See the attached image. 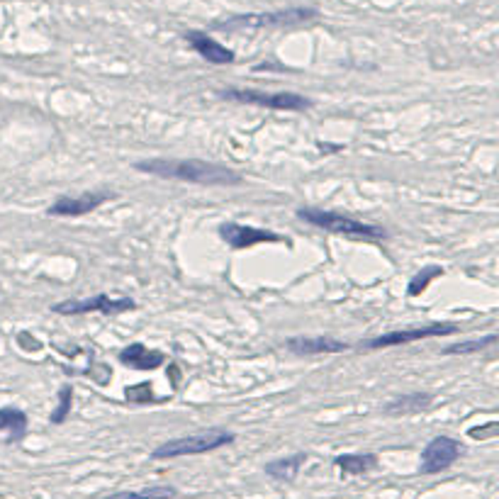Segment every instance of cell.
<instances>
[{
	"label": "cell",
	"mask_w": 499,
	"mask_h": 499,
	"mask_svg": "<svg viewBox=\"0 0 499 499\" xmlns=\"http://www.w3.org/2000/svg\"><path fill=\"white\" fill-rule=\"evenodd\" d=\"M71 407H73V385H61V390H59V404L52 412V417H49V422L63 424L68 419V414H71Z\"/></svg>",
	"instance_id": "44dd1931"
},
{
	"label": "cell",
	"mask_w": 499,
	"mask_h": 499,
	"mask_svg": "<svg viewBox=\"0 0 499 499\" xmlns=\"http://www.w3.org/2000/svg\"><path fill=\"white\" fill-rule=\"evenodd\" d=\"M107 200H110L107 192H83L81 197L63 195V197H59L54 205H49L47 215L49 217H83V215H88V212L98 210V207Z\"/></svg>",
	"instance_id": "30bf717a"
},
{
	"label": "cell",
	"mask_w": 499,
	"mask_h": 499,
	"mask_svg": "<svg viewBox=\"0 0 499 499\" xmlns=\"http://www.w3.org/2000/svg\"><path fill=\"white\" fill-rule=\"evenodd\" d=\"M173 497H176L173 487L156 485V487H144V490H122L102 499H173Z\"/></svg>",
	"instance_id": "ac0fdd59"
},
{
	"label": "cell",
	"mask_w": 499,
	"mask_h": 499,
	"mask_svg": "<svg viewBox=\"0 0 499 499\" xmlns=\"http://www.w3.org/2000/svg\"><path fill=\"white\" fill-rule=\"evenodd\" d=\"M438 275H443L441 266H427V268H422L412 280H409V290H407V293L412 295V298H417V295H422L424 290L431 285V280H436Z\"/></svg>",
	"instance_id": "d6986e66"
},
{
	"label": "cell",
	"mask_w": 499,
	"mask_h": 499,
	"mask_svg": "<svg viewBox=\"0 0 499 499\" xmlns=\"http://www.w3.org/2000/svg\"><path fill=\"white\" fill-rule=\"evenodd\" d=\"M497 341L495 334H487L482 336V339H473V341H463V344H456V346H448V348H443L441 353L443 355H466V353H477V351L487 348V346H492Z\"/></svg>",
	"instance_id": "ffe728a7"
},
{
	"label": "cell",
	"mask_w": 499,
	"mask_h": 499,
	"mask_svg": "<svg viewBox=\"0 0 499 499\" xmlns=\"http://www.w3.org/2000/svg\"><path fill=\"white\" fill-rule=\"evenodd\" d=\"M127 399L135 404H149V402H156L154 392H151V385L149 383H139L137 387H127Z\"/></svg>",
	"instance_id": "7402d4cb"
},
{
	"label": "cell",
	"mask_w": 499,
	"mask_h": 499,
	"mask_svg": "<svg viewBox=\"0 0 499 499\" xmlns=\"http://www.w3.org/2000/svg\"><path fill=\"white\" fill-rule=\"evenodd\" d=\"M220 98L231 102H241V105H256L268 107V110H283V112H302L312 107V100L300 93L280 91V93H266L254 91V88H224L220 91Z\"/></svg>",
	"instance_id": "277c9868"
},
{
	"label": "cell",
	"mask_w": 499,
	"mask_h": 499,
	"mask_svg": "<svg viewBox=\"0 0 499 499\" xmlns=\"http://www.w3.org/2000/svg\"><path fill=\"white\" fill-rule=\"evenodd\" d=\"M334 466L346 475H363L378 466V456L375 453H344V456L334 458Z\"/></svg>",
	"instance_id": "2e32d148"
},
{
	"label": "cell",
	"mask_w": 499,
	"mask_h": 499,
	"mask_svg": "<svg viewBox=\"0 0 499 499\" xmlns=\"http://www.w3.org/2000/svg\"><path fill=\"white\" fill-rule=\"evenodd\" d=\"M54 312L63 317H78V314H122L137 309V302L130 298H110V295H95L91 300H66L54 305Z\"/></svg>",
	"instance_id": "52a82bcc"
},
{
	"label": "cell",
	"mask_w": 499,
	"mask_h": 499,
	"mask_svg": "<svg viewBox=\"0 0 499 499\" xmlns=\"http://www.w3.org/2000/svg\"><path fill=\"white\" fill-rule=\"evenodd\" d=\"M298 220L307 222V224L317 227V229L332 231V234L355 236V239H387V231L378 224H365V222L351 220L339 212L332 210H314V207H300Z\"/></svg>",
	"instance_id": "3957f363"
},
{
	"label": "cell",
	"mask_w": 499,
	"mask_h": 499,
	"mask_svg": "<svg viewBox=\"0 0 499 499\" xmlns=\"http://www.w3.org/2000/svg\"><path fill=\"white\" fill-rule=\"evenodd\" d=\"M120 363L127 368H137V370H156L166 363V355L161 351L146 348L144 344H130L120 351Z\"/></svg>",
	"instance_id": "4fadbf2b"
},
{
	"label": "cell",
	"mask_w": 499,
	"mask_h": 499,
	"mask_svg": "<svg viewBox=\"0 0 499 499\" xmlns=\"http://www.w3.org/2000/svg\"><path fill=\"white\" fill-rule=\"evenodd\" d=\"M458 324H427V327H409V329H397V332H387L380 334L375 339H368L360 344L363 351H378V348H390V346H404V344H414V341H424V339H436V336H448L458 332Z\"/></svg>",
	"instance_id": "8992f818"
},
{
	"label": "cell",
	"mask_w": 499,
	"mask_h": 499,
	"mask_svg": "<svg viewBox=\"0 0 499 499\" xmlns=\"http://www.w3.org/2000/svg\"><path fill=\"white\" fill-rule=\"evenodd\" d=\"M497 433V424L495 422H490L487 427H482V429H470V436L473 438H490V436H495Z\"/></svg>",
	"instance_id": "603a6c76"
},
{
	"label": "cell",
	"mask_w": 499,
	"mask_h": 499,
	"mask_svg": "<svg viewBox=\"0 0 499 499\" xmlns=\"http://www.w3.org/2000/svg\"><path fill=\"white\" fill-rule=\"evenodd\" d=\"M317 17V10L312 8H288L278 13H251V15H236V17L215 22L217 29H268V27H293Z\"/></svg>",
	"instance_id": "5b68a950"
},
{
	"label": "cell",
	"mask_w": 499,
	"mask_h": 499,
	"mask_svg": "<svg viewBox=\"0 0 499 499\" xmlns=\"http://www.w3.org/2000/svg\"><path fill=\"white\" fill-rule=\"evenodd\" d=\"M463 456L461 441L451 436H433L422 451V461H419V473L422 475H436L443 473Z\"/></svg>",
	"instance_id": "ba28073f"
},
{
	"label": "cell",
	"mask_w": 499,
	"mask_h": 499,
	"mask_svg": "<svg viewBox=\"0 0 499 499\" xmlns=\"http://www.w3.org/2000/svg\"><path fill=\"white\" fill-rule=\"evenodd\" d=\"M431 402H433L431 392H412V394H402V397L387 402L383 412L387 414V417H404V414H417V412H422V409L431 407Z\"/></svg>",
	"instance_id": "5bb4252c"
},
{
	"label": "cell",
	"mask_w": 499,
	"mask_h": 499,
	"mask_svg": "<svg viewBox=\"0 0 499 499\" xmlns=\"http://www.w3.org/2000/svg\"><path fill=\"white\" fill-rule=\"evenodd\" d=\"M27 414L17 407H0V433H5V441L17 443L27 433Z\"/></svg>",
	"instance_id": "9a60e30c"
},
{
	"label": "cell",
	"mask_w": 499,
	"mask_h": 499,
	"mask_svg": "<svg viewBox=\"0 0 499 499\" xmlns=\"http://www.w3.org/2000/svg\"><path fill=\"white\" fill-rule=\"evenodd\" d=\"M236 436L227 429H210V431L192 433V436L171 438L151 451L154 461H168V458H183V456H200V453H212L217 448H224L234 443Z\"/></svg>",
	"instance_id": "7a4b0ae2"
},
{
	"label": "cell",
	"mask_w": 499,
	"mask_h": 499,
	"mask_svg": "<svg viewBox=\"0 0 499 499\" xmlns=\"http://www.w3.org/2000/svg\"><path fill=\"white\" fill-rule=\"evenodd\" d=\"M137 171L149 173V176L171 178V181L192 183V185H207V187H231L241 185L244 176L227 166L207 164L197 159H144L135 164Z\"/></svg>",
	"instance_id": "6da1fadb"
},
{
	"label": "cell",
	"mask_w": 499,
	"mask_h": 499,
	"mask_svg": "<svg viewBox=\"0 0 499 499\" xmlns=\"http://www.w3.org/2000/svg\"><path fill=\"white\" fill-rule=\"evenodd\" d=\"M185 42L190 44V47L195 49V54H200L205 61L217 63V66L234 63V59H236L231 49H227L224 44H220L217 39H212L210 34H205V32H195V29H190V32H185Z\"/></svg>",
	"instance_id": "7c38bea8"
},
{
	"label": "cell",
	"mask_w": 499,
	"mask_h": 499,
	"mask_svg": "<svg viewBox=\"0 0 499 499\" xmlns=\"http://www.w3.org/2000/svg\"><path fill=\"white\" fill-rule=\"evenodd\" d=\"M220 236L236 251L251 249V246H256V244H278V241H283V236L275 234V231H270V229L236 224V222H224V224L220 227Z\"/></svg>",
	"instance_id": "9c48e42d"
},
{
	"label": "cell",
	"mask_w": 499,
	"mask_h": 499,
	"mask_svg": "<svg viewBox=\"0 0 499 499\" xmlns=\"http://www.w3.org/2000/svg\"><path fill=\"white\" fill-rule=\"evenodd\" d=\"M305 463H307V453H295V456H288V458H278V461H270L268 466H266V475H270L273 480H293Z\"/></svg>",
	"instance_id": "e0dca14e"
},
{
	"label": "cell",
	"mask_w": 499,
	"mask_h": 499,
	"mask_svg": "<svg viewBox=\"0 0 499 499\" xmlns=\"http://www.w3.org/2000/svg\"><path fill=\"white\" fill-rule=\"evenodd\" d=\"M285 348L295 355H322V353H344L351 344L329 336H293L285 341Z\"/></svg>",
	"instance_id": "8fae6325"
}]
</instances>
